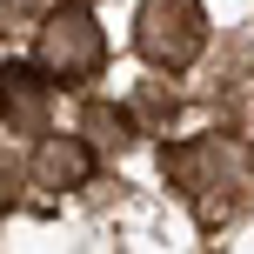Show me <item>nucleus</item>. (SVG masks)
<instances>
[{
  "label": "nucleus",
  "instance_id": "nucleus-6",
  "mask_svg": "<svg viewBox=\"0 0 254 254\" xmlns=\"http://www.w3.org/2000/svg\"><path fill=\"white\" fill-rule=\"evenodd\" d=\"M80 127L94 134V147H134V134H140V127H134V114H127V107H107V101H94Z\"/></svg>",
  "mask_w": 254,
  "mask_h": 254
},
{
  "label": "nucleus",
  "instance_id": "nucleus-1",
  "mask_svg": "<svg viewBox=\"0 0 254 254\" xmlns=\"http://www.w3.org/2000/svg\"><path fill=\"white\" fill-rule=\"evenodd\" d=\"M34 67L54 87H87L107 74V27L94 20L87 0H61V7L40 13L34 27Z\"/></svg>",
  "mask_w": 254,
  "mask_h": 254
},
{
  "label": "nucleus",
  "instance_id": "nucleus-4",
  "mask_svg": "<svg viewBox=\"0 0 254 254\" xmlns=\"http://www.w3.org/2000/svg\"><path fill=\"white\" fill-rule=\"evenodd\" d=\"M47 101H54V80L34 61L0 67V121H7V134H47Z\"/></svg>",
  "mask_w": 254,
  "mask_h": 254
},
{
  "label": "nucleus",
  "instance_id": "nucleus-2",
  "mask_svg": "<svg viewBox=\"0 0 254 254\" xmlns=\"http://www.w3.org/2000/svg\"><path fill=\"white\" fill-rule=\"evenodd\" d=\"M161 174L174 181L181 201H194L207 214V194H241L248 188V147L241 140H221V134H194V140H174L161 147Z\"/></svg>",
  "mask_w": 254,
  "mask_h": 254
},
{
  "label": "nucleus",
  "instance_id": "nucleus-5",
  "mask_svg": "<svg viewBox=\"0 0 254 254\" xmlns=\"http://www.w3.org/2000/svg\"><path fill=\"white\" fill-rule=\"evenodd\" d=\"M40 147H34V181L40 188H54V194H74V188H87L94 181V167H101V147L94 140H80V134H34Z\"/></svg>",
  "mask_w": 254,
  "mask_h": 254
},
{
  "label": "nucleus",
  "instance_id": "nucleus-3",
  "mask_svg": "<svg viewBox=\"0 0 254 254\" xmlns=\"http://www.w3.org/2000/svg\"><path fill=\"white\" fill-rule=\"evenodd\" d=\"M207 47V7L201 0H140L134 7V54L154 74H188Z\"/></svg>",
  "mask_w": 254,
  "mask_h": 254
}]
</instances>
